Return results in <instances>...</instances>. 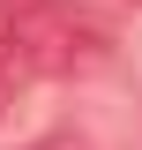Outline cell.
I'll use <instances>...</instances> for the list:
<instances>
[{
	"mask_svg": "<svg viewBox=\"0 0 142 150\" xmlns=\"http://www.w3.org/2000/svg\"><path fill=\"white\" fill-rule=\"evenodd\" d=\"M112 38L67 0H8V60L15 75H90Z\"/></svg>",
	"mask_w": 142,
	"mask_h": 150,
	"instance_id": "obj_1",
	"label": "cell"
},
{
	"mask_svg": "<svg viewBox=\"0 0 142 150\" xmlns=\"http://www.w3.org/2000/svg\"><path fill=\"white\" fill-rule=\"evenodd\" d=\"M15 90V60H8V0H0V98Z\"/></svg>",
	"mask_w": 142,
	"mask_h": 150,
	"instance_id": "obj_2",
	"label": "cell"
},
{
	"mask_svg": "<svg viewBox=\"0 0 142 150\" xmlns=\"http://www.w3.org/2000/svg\"><path fill=\"white\" fill-rule=\"evenodd\" d=\"M30 150H82L75 135H53V143H30Z\"/></svg>",
	"mask_w": 142,
	"mask_h": 150,
	"instance_id": "obj_3",
	"label": "cell"
}]
</instances>
